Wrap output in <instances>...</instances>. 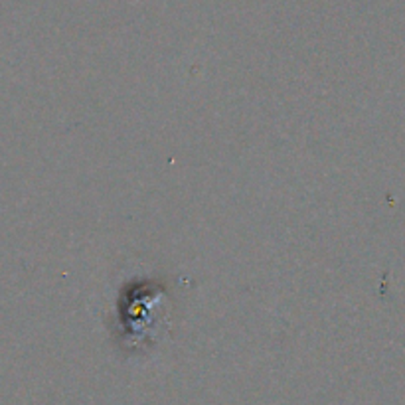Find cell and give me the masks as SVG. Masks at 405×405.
I'll list each match as a JSON object with an SVG mask.
<instances>
[{"mask_svg": "<svg viewBox=\"0 0 405 405\" xmlns=\"http://www.w3.org/2000/svg\"><path fill=\"white\" fill-rule=\"evenodd\" d=\"M119 344L125 350H142L158 342L168 326V299L164 287L152 279H135L125 285L117 301Z\"/></svg>", "mask_w": 405, "mask_h": 405, "instance_id": "cell-1", "label": "cell"}]
</instances>
